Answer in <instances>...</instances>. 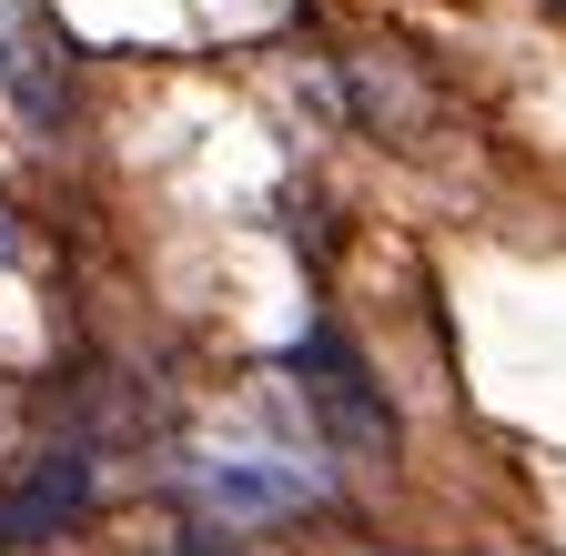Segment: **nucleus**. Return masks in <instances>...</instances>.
<instances>
[{"instance_id":"nucleus-5","label":"nucleus","mask_w":566,"mask_h":556,"mask_svg":"<svg viewBox=\"0 0 566 556\" xmlns=\"http://www.w3.org/2000/svg\"><path fill=\"white\" fill-rule=\"evenodd\" d=\"M142 556H233V526H212V516H182V526H163Z\"/></svg>"},{"instance_id":"nucleus-2","label":"nucleus","mask_w":566,"mask_h":556,"mask_svg":"<svg viewBox=\"0 0 566 556\" xmlns=\"http://www.w3.org/2000/svg\"><path fill=\"white\" fill-rule=\"evenodd\" d=\"M283 375H294V415L314 426L324 455H354V465H395L405 426H395V405L365 365V344H354L344 324H314L294 355H283Z\"/></svg>"},{"instance_id":"nucleus-1","label":"nucleus","mask_w":566,"mask_h":556,"mask_svg":"<svg viewBox=\"0 0 566 556\" xmlns=\"http://www.w3.org/2000/svg\"><path fill=\"white\" fill-rule=\"evenodd\" d=\"M172 496L233 536H273V526H304L314 506H334V455L314 445L304 415L233 405L223 426H202L172 455Z\"/></svg>"},{"instance_id":"nucleus-3","label":"nucleus","mask_w":566,"mask_h":556,"mask_svg":"<svg viewBox=\"0 0 566 556\" xmlns=\"http://www.w3.org/2000/svg\"><path fill=\"white\" fill-rule=\"evenodd\" d=\"M92 496H102V426H61L0 485V546H51L61 526L92 516Z\"/></svg>"},{"instance_id":"nucleus-6","label":"nucleus","mask_w":566,"mask_h":556,"mask_svg":"<svg viewBox=\"0 0 566 556\" xmlns=\"http://www.w3.org/2000/svg\"><path fill=\"white\" fill-rule=\"evenodd\" d=\"M11 243H21V223H11V213H0V263H11Z\"/></svg>"},{"instance_id":"nucleus-4","label":"nucleus","mask_w":566,"mask_h":556,"mask_svg":"<svg viewBox=\"0 0 566 556\" xmlns=\"http://www.w3.org/2000/svg\"><path fill=\"white\" fill-rule=\"evenodd\" d=\"M0 102H11L31 132H61L71 122V82H61V51L41 31H0Z\"/></svg>"}]
</instances>
